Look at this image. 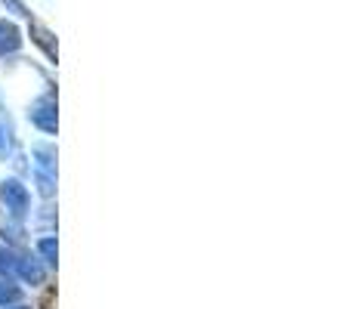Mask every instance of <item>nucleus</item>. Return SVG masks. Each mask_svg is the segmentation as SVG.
<instances>
[{
	"label": "nucleus",
	"instance_id": "f257e3e1",
	"mask_svg": "<svg viewBox=\"0 0 352 309\" xmlns=\"http://www.w3.org/2000/svg\"><path fill=\"white\" fill-rule=\"evenodd\" d=\"M31 124L41 127L43 134H56V99L53 96H41L31 109Z\"/></svg>",
	"mask_w": 352,
	"mask_h": 309
},
{
	"label": "nucleus",
	"instance_id": "f03ea898",
	"mask_svg": "<svg viewBox=\"0 0 352 309\" xmlns=\"http://www.w3.org/2000/svg\"><path fill=\"white\" fill-rule=\"evenodd\" d=\"M0 195H3L6 207L12 211V217H25V211H28V189L22 186L19 180H6L3 189H0Z\"/></svg>",
	"mask_w": 352,
	"mask_h": 309
},
{
	"label": "nucleus",
	"instance_id": "7ed1b4c3",
	"mask_svg": "<svg viewBox=\"0 0 352 309\" xmlns=\"http://www.w3.org/2000/svg\"><path fill=\"white\" fill-rule=\"evenodd\" d=\"M22 47V31H19L16 22H0V56L6 53H16V50Z\"/></svg>",
	"mask_w": 352,
	"mask_h": 309
},
{
	"label": "nucleus",
	"instance_id": "20e7f679",
	"mask_svg": "<svg viewBox=\"0 0 352 309\" xmlns=\"http://www.w3.org/2000/svg\"><path fill=\"white\" fill-rule=\"evenodd\" d=\"M16 273L22 275L28 285H41L43 275H47V273H43V266H41L37 260H16Z\"/></svg>",
	"mask_w": 352,
	"mask_h": 309
},
{
	"label": "nucleus",
	"instance_id": "39448f33",
	"mask_svg": "<svg viewBox=\"0 0 352 309\" xmlns=\"http://www.w3.org/2000/svg\"><path fill=\"white\" fill-rule=\"evenodd\" d=\"M31 37H34V41L41 43L43 50H47V56H50V59H56V43L50 41V37H53V34H50V31L43 28V25H31Z\"/></svg>",
	"mask_w": 352,
	"mask_h": 309
},
{
	"label": "nucleus",
	"instance_id": "423d86ee",
	"mask_svg": "<svg viewBox=\"0 0 352 309\" xmlns=\"http://www.w3.org/2000/svg\"><path fill=\"white\" fill-rule=\"evenodd\" d=\"M22 300V288L10 285V281H0V303H19Z\"/></svg>",
	"mask_w": 352,
	"mask_h": 309
},
{
	"label": "nucleus",
	"instance_id": "0eeeda50",
	"mask_svg": "<svg viewBox=\"0 0 352 309\" xmlns=\"http://www.w3.org/2000/svg\"><path fill=\"white\" fill-rule=\"evenodd\" d=\"M37 251H41L43 263L56 266V238H41V242H37Z\"/></svg>",
	"mask_w": 352,
	"mask_h": 309
},
{
	"label": "nucleus",
	"instance_id": "6e6552de",
	"mask_svg": "<svg viewBox=\"0 0 352 309\" xmlns=\"http://www.w3.org/2000/svg\"><path fill=\"white\" fill-rule=\"evenodd\" d=\"M0 273H16V260H12V254L6 248H0Z\"/></svg>",
	"mask_w": 352,
	"mask_h": 309
},
{
	"label": "nucleus",
	"instance_id": "1a4fd4ad",
	"mask_svg": "<svg viewBox=\"0 0 352 309\" xmlns=\"http://www.w3.org/2000/svg\"><path fill=\"white\" fill-rule=\"evenodd\" d=\"M3 3L10 6V10L16 12V16H28V10H25V3H22V0H3Z\"/></svg>",
	"mask_w": 352,
	"mask_h": 309
},
{
	"label": "nucleus",
	"instance_id": "9d476101",
	"mask_svg": "<svg viewBox=\"0 0 352 309\" xmlns=\"http://www.w3.org/2000/svg\"><path fill=\"white\" fill-rule=\"evenodd\" d=\"M6 309H31V306H6Z\"/></svg>",
	"mask_w": 352,
	"mask_h": 309
},
{
	"label": "nucleus",
	"instance_id": "9b49d317",
	"mask_svg": "<svg viewBox=\"0 0 352 309\" xmlns=\"http://www.w3.org/2000/svg\"><path fill=\"white\" fill-rule=\"evenodd\" d=\"M0 146H3V130H0Z\"/></svg>",
	"mask_w": 352,
	"mask_h": 309
}]
</instances>
